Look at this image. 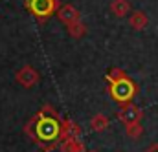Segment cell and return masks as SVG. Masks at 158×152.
Masks as SVG:
<instances>
[{"instance_id": "6da1fadb", "label": "cell", "mask_w": 158, "mask_h": 152, "mask_svg": "<svg viewBox=\"0 0 158 152\" xmlns=\"http://www.w3.org/2000/svg\"><path fill=\"white\" fill-rule=\"evenodd\" d=\"M61 115L52 105H44L24 125V134L44 152H52L61 143Z\"/></svg>"}, {"instance_id": "7a4b0ae2", "label": "cell", "mask_w": 158, "mask_h": 152, "mask_svg": "<svg viewBox=\"0 0 158 152\" xmlns=\"http://www.w3.org/2000/svg\"><path fill=\"white\" fill-rule=\"evenodd\" d=\"M107 92L110 94V97H112L116 103L127 105V103H132V99L138 95V86H136V82H134L131 77L125 75V77H121V79L109 81Z\"/></svg>"}, {"instance_id": "3957f363", "label": "cell", "mask_w": 158, "mask_h": 152, "mask_svg": "<svg viewBox=\"0 0 158 152\" xmlns=\"http://www.w3.org/2000/svg\"><path fill=\"white\" fill-rule=\"evenodd\" d=\"M59 0H26V9L39 20L40 24L46 22L53 13L59 9Z\"/></svg>"}, {"instance_id": "277c9868", "label": "cell", "mask_w": 158, "mask_h": 152, "mask_svg": "<svg viewBox=\"0 0 158 152\" xmlns=\"http://www.w3.org/2000/svg\"><path fill=\"white\" fill-rule=\"evenodd\" d=\"M15 81L22 86V88H33V86H37L40 81V74L31 66V64H24L20 70H17V74H15Z\"/></svg>"}, {"instance_id": "5b68a950", "label": "cell", "mask_w": 158, "mask_h": 152, "mask_svg": "<svg viewBox=\"0 0 158 152\" xmlns=\"http://www.w3.org/2000/svg\"><path fill=\"white\" fill-rule=\"evenodd\" d=\"M116 115L123 123V126H129V125H136L143 119V110L132 103H127V105H121V108L118 110Z\"/></svg>"}, {"instance_id": "8992f818", "label": "cell", "mask_w": 158, "mask_h": 152, "mask_svg": "<svg viewBox=\"0 0 158 152\" xmlns=\"http://www.w3.org/2000/svg\"><path fill=\"white\" fill-rule=\"evenodd\" d=\"M57 18L68 28V26H72V24H76V22L81 20V13H79L77 7H74L72 4H63L57 9Z\"/></svg>"}, {"instance_id": "52a82bcc", "label": "cell", "mask_w": 158, "mask_h": 152, "mask_svg": "<svg viewBox=\"0 0 158 152\" xmlns=\"http://www.w3.org/2000/svg\"><path fill=\"white\" fill-rule=\"evenodd\" d=\"M70 138H81V126L72 119H63L61 121V141L70 139Z\"/></svg>"}, {"instance_id": "ba28073f", "label": "cell", "mask_w": 158, "mask_h": 152, "mask_svg": "<svg viewBox=\"0 0 158 152\" xmlns=\"http://www.w3.org/2000/svg\"><path fill=\"white\" fill-rule=\"evenodd\" d=\"M149 24V17L143 13V11H132L131 17H129V26L136 31H143Z\"/></svg>"}, {"instance_id": "9c48e42d", "label": "cell", "mask_w": 158, "mask_h": 152, "mask_svg": "<svg viewBox=\"0 0 158 152\" xmlns=\"http://www.w3.org/2000/svg\"><path fill=\"white\" fill-rule=\"evenodd\" d=\"M59 150L61 152H86L85 143L81 141V138H70L59 143Z\"/></svg>"}, {"instance_id": "30bf717a", "label": "cell", "mask_w": 158, "mask_h": 152, "mask_svg": "<svg viewBox=\"0 0 158 152\" xmlns=\"http://www.w3.org/2000/svg\"><path fill=\"white\" fill-rule=\"evenodd\" d=\"M110 13L119 18L127 17L131 13V2L129 0H112L110 2Z\"/></svg>"}, {"instance_id": "8fae6325", "label": "cell", "mask_w": 158, "mask_h": 152, "mask_svg": "<svg viewBox=\"0 0 158 152\" xmlns=\"http://www.w3.org/2000/svg\"><path fill=\"white\" fill-rule=\"evenodd\" d=\"M110 126V121H109V117L105 114H96V115H92V119H90V128L94 130V132H105L107 128Z\"/></svg>"}, {"instance_id": "7c38bea8", "label": "cell", "mask_w": 158, "mask_h": 152, "mask_svg": "<svg viewBox=\"0 0 158 152\" xmlns=\"http://www.w3.org/2000/svg\"><path fill=\"white\" fill-rule=\"evenodd\" d=\"M66 31H68V35H70L72 38H81L85 33H86V26L83 24V20H79V22H76V24L68 26Z\"/></svg>"}, {"instance_id": "4fadbf2b", "label": "cell", "mask_w": 158, "mask_h": 152, "mask_svg": "<svg viewBox=\"0 0 158 152\" xmlns=\"http://www.w3.org/2000/svg\"><path fill=\"white\" fill-rule=\"evenodd\" d=\"M125 134H127L131 139H140L142 134H143V126H142V123H136V125H129V126H125Z\"/></svg>"}, {"instance_id": "5bb4252c", "label": "cell", "mask_w": 158, "mask_h": 152, "mask_svg": "<svg viewBox=\"0 0 158 152\" xmlns=\"http://www.w3.org/2000/svg\"><path fill=\"white\" fill-rule=\"evenodd\" d=\"M145 152H158V143H151V145L145 149Z\"/></svg>"}, {"instance_id": "9a60e30c", "label": "cell", "mask_w": 158, "mask_h": 152, "mask_svg": "<svg viewBox=\"0 0 158 152\" xmlns=\"http://www.w3.org/2000/svg\"><path fill=\"white\" fill-rule=\"evenodd\" d=\"M86 152H98V150H86Z\"/></svg>"}]
</instances>
